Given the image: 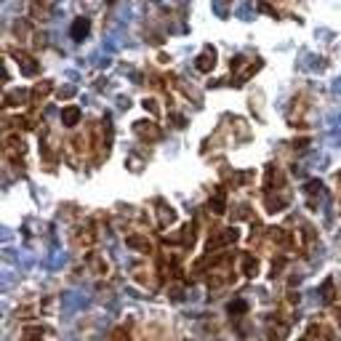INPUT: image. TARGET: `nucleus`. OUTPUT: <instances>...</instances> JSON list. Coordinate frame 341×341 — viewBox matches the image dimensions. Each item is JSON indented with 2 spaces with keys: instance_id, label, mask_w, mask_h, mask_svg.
<instances>
[{
  "instance_id": "1",
  "label": "nucleus",
  "mask_w": 341,
  "mask_h": 341,
  "mask_svg": "<svg viewBox=\"0 0 341 341\" xmlns=\"http://www.w3.org/2000/svg\"><path fill=\"white\" fill-rule=\"evenodd\" d=\"M3 149H5V157H8L11 163H14V166H22L24 163V139L19 134H8L3 139Z\"/></svg>"
},
{
  "instance_id": "2",
  "label": "nucleus",
  "mask_w": 341,
  "mask_h": 341,
  "mask_svg": "<svg viewBox=\"0 0 341 341\" xmlns=\"http://www.w3.org/2000/svg\"><path fill=\"white\" fill-rule=\"evenodd\" d=\"M11 56L19 62V69L24 72V75H30V77H37L40 75V64H37V59L35 56H30L27 51H22V48H11Z\"/></svg>"
},
{
  "instance_id": "3",
  "label": "nucleus",
  "mask_w": 341,
  "mask_h": 341,
  "mask_svg": "<svg viewBox=\"0 0 341 341\" xmlns=\"http://www.w3.org/2000/svg\"><path fill=\"white\" fill-rule=\"evenodd\" d=\"M155 211H157L155 219H157V227H160V229H168V227L176 221V211H173V208H170L163 198L155 200Z\"/></svg>"
},
{
  "instance_id": "4",
  "label": "nucleus",
  "mask_w": 341,
  "mask_h": 341,
  "mask_svg": "<svg viewBox=\"0 0 341 341\" xmlns=\"http://www.w3.org/2000/svg\"><path fill=\"white\" fill-rule=\"evenodd\" d=\"M134 131H136V136L144 139V141H157L163 136V131H160V126H157L155 120H139L134 126Z\"/></svg>"
},
{
  "instance_id": "5",
  "label": "nucleus",
  "mask_w": 341,
  "mask_h": 341,
  "mask_svg": "<svg viewBox=\"0 0 341 341\" xmlns=\"http://www.w3.org/2000/svg\"><path fill=\"white\" fill-rule=\"evenodd\" d=\"M283 170L277 166H267L264 170V195L267 192H280V187H283Z\"/></svg>"
},
{
  "instance_id": "6",
  "label": "nucleus",
  "mask_w": 341,
  "mask_h": 341,
  "mask_svg": "<svg viewBox=\"0 0 341 341\" xmlns=\"http://www.w3.org/2000/svg\"><path fill=\"white\" fill-rule=\"evenodd\" d=\"M51 91H54V83H51V80H40V83L35 85V88L30 91V104H32V112H37V109H40L43 99L51 94Z\"/></svg>"
},
{
  "instance_id": "7",
  "label": "nucleus",
  "mask_w": 341,
  "mask_h": 341,
  "mask_svg": "<svg viewBox=\"0 0 341 341\" xmlns=\"http://www.w3.org/2000/svg\"><path fill=\"white\" fill-rule=\"evenodd\" d=\"M288 205H291V198H288V195H280V192H267L264 195V208L270 213H280V211H285Z\"/></svg>"
},
{
  "instance_id": "8",
  "label": "nucleus",
  "mask_w": 341,
  "mask_h": 341,
  "mask_svg": "<svg viewBox=\"0 0 341 341\" xmlns=\"http://www.w3.org/2000/svg\"><path fill=\"white\" fill-rule=\"evenodd\" d=\"M216 59H219L216 48H213V45H205V48L198 54V59H195V67H198L200 72H211L216 67Z\"/></svg>"
},
{
  "instance_id": "9",
  "label": "nucleus",
  "mask_w": 341,
  "mask_h": 341,
  "mask_svg": "<svg viewBox=\"0 0 341 341\" xmlns=\"http://www.w3.org/2000/svg\"><path fill=\"white\" fill-rule=\"evenodd\" d=\"M259 270H261V264H259V256L242 253V259H240V272L245 274V277H259Z\"/></svg>"
},
{
  "instance_id": "10",
  "label": "nucleus",
  "mask_w": 341,
  "mask_h": 341,
  "mask_svg": "<svg viewBox=\"0 0 341 341\" xmlns=\"http://www.w3.org/2000/svg\"><path fill=\"white\" fill-rule=\"evenodd\" d=\"M126 242H128V248H134V251H139V253H149V251H152V242H149L147 235L134 232V235H128V238H126Z\"/></svg>"
},
{
  "instance_id": "11",
  "label": "nucleus",
  "mask_w": 341,
  "mask_h": 341,
  "mask_svg": "<svg viewBox=\"0 0 341 341\" xmlns=\"http://www.w3.org/2000/svg\"><path fill=\"white\" fill-rule=\"evenodd\" d=\"M208 208H211V213H213V216L227 213V192H224V187L216 189V195H213L211 200H208Z\"/></svg>"
},
{
  "instance_id": "12",
  "label": "nucleus",
  "mask_w": 341,
  "mask_h": 341,
  "mask_svg": "<svg viewBox=\"0 0 341 341\" xmlns=\"http://www.w3.org/2000/svg\"><path fill=\"white\" fill-rule=\"evenodd\" d=\"M88 32H91V22L85 16H77L75 22H72V27H69L72 40H83V37H88Z\"/></svg>"
},
{
  "instance_id": "13",
  "label": "nucleus",
  "mask_w": 341,
  "mask_h": 341,
  "mask_svg": "<svg viewBox=\"0 0 341 341\" xmlns=\"http://www.w3.org/2000/svg\"><path fill=\"white\" fill-rule=\"evenodd\" d=\"M94 240H96V235H94V227H91V224L75 229V238H72V242H75V245H80V248H88Z\"/></svg>"
},
{
  "instance_id": "14",
  "label": "nucleus",
  "mask_w": 341,
  "mask_h": 341,
  "mask_svg": "<svg viewBox=\"0 0 341 341\" xmlns=\"http://www.w3.org/2000/svg\"><path fill=\"white\" fill-rule=\"evenodd\" d=\"M80 107H75V104H69V107H64L62 109V123H64V126H67V128H75L77 126V123H80Z\"/></svg>"
},
{
  "instance_id": "15",
  "label": "nucleus",
  "mask_w": 341,
  "mask_h": 341,
  "mask_svg": "<svg viewBox=\"0 0 341 341\" xmlns=\"http://www.w3.org/2000/svg\"><path fill=\"white\" fill-rule=\"evenodd\" d=\"M27 91L24 88H16V91H8L5 94V99H3V104L5 107H24V102H27Z\"/></svg>"
},
{
  "instance_id": "16",
  "label": "nucleus",
  "mask_w": 341,
  "mask_h": 341,
  "mask_svg": "<svg viewBox=\"0 0 341 341\" xmlns=\"http://www.w3.org/2000/svg\"><path fill=\"white\" fill-rule=\"evenodd\" d=\"M267 232H270V240L274 242V245H283V248L291 245V235H288L285 229H280V227H270Z\"/></svg>"
},
{
  "instance_id": "17",
  "label": "nucleus",
  "mask_w": 341,
  "mask_h": 341,
  "mask_svg": "<svg viewBox=\"0 0 341 341\" xmlns=\"http://www.w3.org/2000/svg\"><path fill=\"white\" fill-rule=\"evenodd\" d=\"M45 339V328L40 325H30L22 331V341H43Z\"/></svg>"
},
{
  "instance_id": "18",
  "label": "nucleus",
  "mask_w": 341,
  "mask_h": 341,
  "mask_svg": "<svg viewBox=\"0 0 341 341\" xmlns=\"http://www.w3.org/2000/svg\"><path fill=\"white\" fill-rule=\"evenodd\" d=\"M5 126H14L16 131H30L32 128V117L30 115H16V117H8Z\"/></svg>"
},
{
  "instance_id": "19",
  "label": "nucleus",
  "mask_w": 341,
  "mask_h": 341,
  "mask_svg": "<svg viewBox=\"0 0 341 341\" xmlns=\"http://www.w3.org/2000/svg\"><path fill=\"white\" fill-rule=\"evenodd\" d=\"M88 261H91V270H94L99 277H104L107 274V264H104V259L99 253H88Z\"/></svg>"
},
{
  "instance_id": "20",
  "label": "nucleus",
  "mask_w": 341,
  "mask_h": 341,
  "mask_svg": "<svg viewBox=\"0 0 341 341\" xmlns=\"http://www.w3.org/2000/svg\"><path fill=\"white\" fill-rule=\"evenodd\" d=\"M227 312L232 314V317H240V314H245V312H248V304H245L242 299H232V301L227 304Z\"/></svg>"
},
{
  "instance_id": "21",
  "label": "nucleus",
  "mask_w": 341,
  "mask_h": 341,
  "mask_svg": "<svg viewBox=\"0 0 341 341\" xmlns=\"http://www.w3.org/2000/svg\"><path fill=\"white\" fill-rule=\"evenodd\" d=\"M48 11H51V5H43V3H32L30 5V16L32 19H45Z\"/></svg>"
},
{
  "instance_id": "22",
  "label": "nucleus",
  "mask_w": 341,
  "mask_h": 341,
  "mask_svg": "<svg viewBox=\"0 0 341 341\" xmlns=\"http://www.w3.org/2000/svg\"><path fill=\"white\" fill-rule=\"evenodd\" d=\"M320 293H323V299H325V301H336V285H333V280H331V277H328L325 283H323Z\"/></svg>"
},
{
  "instance_id": "23",
  "label": "nucleus",
  "mask_w": 341,
  "mask_h": 341,
  "mask_svg": "<svg viewBox=\"0 0 341 341\" xmlns=\"http://www.w3.org/2000/svg\"><path fill=\"white\" fill-rule=\"evenodd\" d=\"M141 107L147 109V112L152 115V117L160 115V104H157V99H144V102H141Z\"/></svg>"
},
{
  "instance_id": "24",
  "label": "nucleus",
  "mask_w": 341,
  "mask_h": 341,
  "mask_svg": "<svg viewBox=\"0 0 341 341\" xmlns=\"http://www.w3.org/2000/svg\"><path fill=\"white\" fill-rule=\"evenodd\" d=\"M109 341H131V333H128V328H115L112 331V336H109Z\"/></svg>"
},
{
  "instance_id": "25",
  "label": "nucleus",
  "mask_w": 341,
  "mask_h": 341,
  "mask_svg": "<svg viewBox=\"0 0 341 341\" xmlns=\"http://www.w3.org/2000/svg\"><path fill=\"white\" fill-rule=\"evenodd\" d=\"M320 192H323V181L312 179L309 184H307V195H312V198H314V195H320Z\"/></svg>"
},
{
  "instance_id": "26",
  "label": "nucleus",
  "mask_w": 341,
  "mask_h": 341,
  "mask_svg": "<svg viewBox=\"0 0 341 341\" xmlns=\"http://www.w3.org/2000/svg\"><path fill=\"white\" fill-rule=\"evenodd\" d=\"M235 219H238V221L251 219V208H248V205H238V208H235Z\"/></svg>"
},
{
  "instance_id": "27",
  "label": "nucleus",
  "mask_w": 341,
  "mask_h": 341,
  "mask_svg": "<svg viewBox=\"0 0 341 341\" xmlns=\"http://www.w3.org/2000/svg\"><path fill=\"white\" fill-rule=\"evenodd\" d=\"M75 94H77V88H75V85H64V88L59 91V99H72Z\"/></svg>"
},
{
  "instance_id": "28",
  "label": "nucleus",
  "mask_w": 341,
  "mask_h": 341,
  "mask_svg": "<svg viewBox=\"0 0 341 341\" xmlns=\"http://www.w3.org/2000/svg\"><path fill=\"white\" fill-rule=\"evenodd\" d=\"M242 62H245V56H242V54H240V56H235V59H232V72L242 69Z\"/></svg>"
},
{
  "instance_id": "29",
  "label": "nucleus",
  "mask_w": 341,
  "mask_h": 341,
  "mask_svg": "<svg viewBox=\"0 0 341 341\" xmlns=\"http://www.w3.org/2000/svg\"><path fill=\"white\" fill-rule=\"evenodd\" d=\"M293 147H296V152H304V147H309V139H296Z\"/></svg>"
}]
</instances>
